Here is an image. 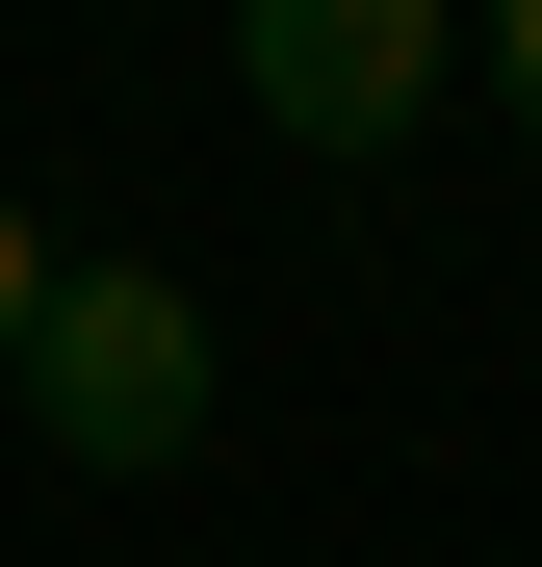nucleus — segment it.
Returning <instances> with one entry per match:
<instances>
[{"label": "nucleus", "instance_id": "3", "mask_svg": "<svg viewBox=\"0 0 542 567\" xmlns=\"http://www.w3.org/2000/svg\"><path fill=\"white\" fill-rule=\"evenodd\" d=\"M27 336H52V233L0 207V388H27Z\"/></svg>", "mask_w": 542, "mask_h": 567}, {"label": "nucleus", "instance_id": "4", "mask_svg": "<svg viewBox=\"0 0 542 567\" xmlns=\"http://www.w3.org/2000/svg\"><path fill=\"white\" fill-rule=\"evenodd\" d=\"M491 78H517V130H542V0H517V27H491Z\"/></svg>", "mask_w": 542, "mask_h": 567}, {"label": "nucleus", "instance_id": "2", "mask_svg": "<svg viewBox=\"0 0 542 567\" xmlns=\"http://www.w3.org/2000/svg\"><path fill=\"white\" fill-rule=\"evenodd\" d=\"M233 78L285 155H413L466 52H439V0H233Z\"/></svg>", "mask_w": 542, "mask_h": 567}, {"label": "nucleus", "instance_id": "1", "mask_svg": "<svg viewBox=\"0 0 542 567\" xmlns=\"http://www.w3.org/2000/svg\"><path fill=\"white\" fill-rule=\"evenodd\" d=\"M27 439L52 464H181L207 439V284L181 258H52V336H27Z\"/></svg>", "mask_w": 542, "mask_h": 567}]
</instances>
